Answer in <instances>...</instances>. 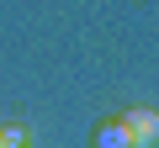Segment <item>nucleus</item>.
<instances>
[{
  "mask_svg": "<svg viewBox=\"0 0 159 148\" xmlns=\"http://www.w3.org/2000/svg\"><path fill=\"white\" fill-rule=\"evenodd\" d=\"M122 127H127V143H133V148H148V143L159 137V116H154V111H127Z\"/></svg>",
  "mask_w": 159,
  "mask_h": 148,
  "instance_id": "nucleus-1",
  "label": "nucleus"
},
{
  "mask_svg": "<svg viewBox=\"0 0 159 148\" xmlns=\"http://www.w3.org/2000/svg\"><path fill=\"white\" fill-rule=\"evenodd\" d=\"M96 148H133V143H127V127H122V122H106V127L96 132Z\"/></svg>",
  "mask_w": 159,
  "mask_h": 148,
  "instance_id": "nucleus-2",
  "label": "nucleus"
},
{
  "mask_svg": "<svg viewBox=\"0 0 159 148\" xmlns=\"http://www.w3.org/2000/svg\"><path fill=\"white\" fill-rule=\"evenodd\" d=\"M0 148H21V132L16 127H0Z\"/></svg>",
  "mask_w": 159,
  "mask_h": 148,
  "instance_id": "nucleus-3",
  "label": "nucleus"
}]
</instances>
